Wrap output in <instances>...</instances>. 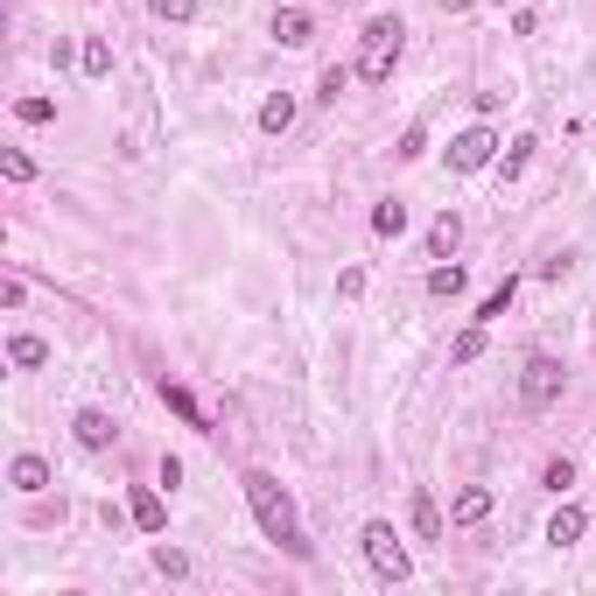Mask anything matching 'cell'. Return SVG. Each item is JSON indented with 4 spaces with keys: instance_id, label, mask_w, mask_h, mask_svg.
Masks as SVG:
<instances>
[{
    "instance_id": "cell-25",
    "label": "cell",
    "mask_w": 596,
    "mask_h": 596,
    "mask_svg": "<svg viewBox=\"0 0 596 596\" xmlns=\"http://www.w3.org/2000/svg\"><path fill=\"white\" fill-rule=\"evenodd\" d=\"M541 484H547V491H569V484H575V464H569V456H555V464L541 470Z\"/></svg>"
},
{
    "instance_id": "cell-1",
    "label": "cell",
    "mask_w": 596,
    "mask_h": 596,
    "mask_svg": "<svg viewBox=\"0 0 596 596\" xmlns=\"http://www.w3.org/2000/svg\"><path fill=\"white\" fill-rule=\"evenodd\" d=\"M246 505H252V519H260L267 541H281L295 561H309V541H302V527H295V498L267 470H246Z\"/></svg>"
},
{
    "instance_id": "cell-28",
    "label": "cell",
    "mask_w": 596,
    "mask_h": 596,
    "mask_svg": "<svg viewBox=\"0 0 596 596\" xmlns=\"http://www.w3.org/2000/svg\"><path fill=\"white\" fill-rule=\"evenodd\" d=\"M155 14H161V22H190V14H197V0H155Z\"/></svg>"
},
{
    "instance_id": "cell-26",
    "label": "cell",
    "mask_w": 596,
    "mask_h": 596,
    "mask_svg": "<svg viewBox=\"0 0 596 596\" xmlns=\"http://www.w3.org/2000/svg\"><path fill=\"white\" fill-rule=\"evenodd\" d=\"M393 155H400V161H422V155H428V133H422V127H407V133H400V147H393Z\"/></svg>"
},
{
    "instance_id": "cell-3",
    "label": "cell",
    "mask_w": 596,
    "mask_h": 596,
    "mask_svg": "<svg viewBox=\"0 0 596 596\" xmlns=\"http://www.w3.org/2000/svg\"><path fill=\"white\" fill-rule=\"evenodd\" d=\"M358 541H365V561H372V575H379V583H407V575H414L407 547H400V533L386 527V519H372Z\"/></svg>"
},
{
    "instance_id": "cell-22",
    "label": "cell",
    "mask_w": 596,
    "mask_h": 596,
    "mask_svg": "<svg viewBox=\"0 0 596 596\" xmlns=\"http://www.w3.org/2000/svg\"><path fill=\"white\" fill-rule=\"evenodd\" d=\"M14 119H22V127H50V119H56V99H14Z\"/></svg>"
},
{
    "instance_id": "cell-11",
    "label": "cell",
    "mask_w": 596,
    "mask_h": 596,
    "mask_svg": "<svg viewBox=\"0 0 596 596\" xmlns=\"http://www.w3.org/2000/svg\"><path fill=\"white\" fill-rule=\"evenodd\" d=\"M161 407L176 414V422H190V428H204V407H197V393H190V386H169L161 379Z\"/></svg>"
},
{
    "instance_id": "cell-9",
    "label": "cell",
    "mask_w": 596,
    "mask_h": 596,
    "mask_svg": "<svg viewBox=\"0 0 596 596\" xmlns=\"http://www.w3.org/2000/svg\"><path fill=\"white\" fill-rule=\"evenodd\" d=\"M583 533H589V513H583V505H561V513L547 519V541H555V547H575Z\"/></svg>"
},
{
    "instance_id": "cell-16",
    "label": "cell",
    "mask_w": 596,
    "mask_h": 596,
    "mask_svg": "<svg viewBox=\"0 0 596 596\" xmlns=\"http://www.w3.org/2000/svg\"><path fill=\"white\" fill-rule=\"evenodd\" d=\"M428 295H436V302H456V295H464V267H450V260H442L436 274H428Z\"/></svg>"
},
{
    "instance_id": "cell-21",
    "label": "cell",
    "mask_w": 596,
    "mask_h": 596,
    "mask_svg": "<svg viewBox=\"0 0 596 596\" xmlns=\"http://www.w3.org/2000/svg\"><path fill=\"white\" fill-rule=\"evenodd\" d=\"M527 161H533V133H519V141H513V147H505V155H498V176H505V183H513V176L527 169Z\"/></svg>"
},
{
    "instance_id": "cell-18",
    "label": "cell",
    "mask_w": 596,
    "mask_h": 596,
    "mask_svg": "<svg viewBox=\"0 0 596 596\" xmlns=\"http://www.w3.org/2000/svg\"><path fill=\"white\" fill-rule=\"evenodd\" d=\"M513 288H519V281H513V274H505V281H498V288H491V295H484V302H477V323H498V316H505V309H513Z\"/></svg>"
},
{
    "instance_id": "cell-29",
    "label": "cell",
    "mask_w": 596,
    "mask_h": 596,
    "mask_svg": "<svg viewBox=\"0 0 596 596\" xmlns=\"http://www.w3.org/2000/svg\"><path fill=\"white\" fill-rule=\"evenodd\" d=\"M477 351H484V331H464V337H456V365H470Z\"/></svg>"
},
{
    "instance_id": "cell-12",
    "label": "cell",
    "mask_w": 596,
    "mask_h": 596,
    "mask_svg": "<svg viewBox=\"0 0 596 596\" xmlns=\"http://www.w3.org/2000/svg\"><path fill=\"white\" fill-rule=\"evenodd\" d=\"M456 238H464V218H456V211H442L436 225H428V252H436V260H450V252H456Z\"/></svg>"
},
{
    "instance_id": "cell-6",
    "label": "cell",
    "mask_w": 596,
    "mask_h": 596,
    "mask_svg": "<svg viewBox=\"0 0 596 596\" xmlns=\"http://www.w3.org/2000/svg\"><path fill=\"white\" fill-rule=\"evenodd\" d=\"M127 519H133L141 533H161V527H169V505H161V491H155V484H141V491L127 498Z\"/></svg>"
},
{
    "instance_id": "cell-23",
    "label": "cell",
    "mask_w": 596,
    "mask_h": 596,
    "mask_svg": "<svg viewBox=\"0 0 596 596\" xmlns=\"http://www.w3.org/2000/svg\"><path fill=\"white\" fill-rule=\"evenodd\" d=\"M155 575L183 583V575H190V555H183V547H155Z\"/></svg>"
},
{
    "instance_id": "cell-15",
    "label": "cell",
    "mask_w": 596,
    "mask_h": 596,
    "mask_svg": "<svg viewBox=\"0 0 596 596\" xmlns=\"http://www.w3.org/2000/svg\"><path fill=\"white\" fill-rule=\"evenodd\" d=\"M372 232H379V238H400V232H407V204H400V197H386L379 211H372Z\"/></svg>"
},
{
    "instance_id": "cell-10",
    "label": "cell",
    "mask_w": 596,
    "mask_h": 596,
    "mask_svg": "<svg viewBox=\"0 0 596 596\" xmlns=\"http://www.w3.org/2000/svg\"><path fill=\"white\" fill-rule=\"evenodd\" d=\"M484 513H491V491H484V484H464V491H456V505H450L456 527H477Z\"/></svg>"
},
{
    "instance_id": "cell-4",
    "label": "cell",
    "mask_w": 596,
    "mask_h": 596,
    "mask_svg": "<svg viewBox=\"0 0 596 596\" xmlns=\"http://www.w3.org/2000/svg\"><path fill=\"white\" fill-rule=\"evenodd\" d=\"M561 386H569V372H561V358L533 351V358H527V372H519V400H527V407L541 414V407H555V400H561Z\"/></svg>"
},
{
    "instance_id": "cell-13",
    "label": "cell",
    "mask_w": 596,
    "mask_h": 596,
    "mask_svg": "<svg viewBox=\"0 0 596 596\" xmlns=\"http://www.w3.org/2000/svg\"><path fill=\"white\" fill-rule=\"evenodd\" d=\"M14 491H50V464H42V456H14Z\"/></svg>"
},
{
    "instance_id": "cell-20",
    "label": "cell",
    "mask_w": 596,
    "mask_h": 596,
    "mask_svg": "<svg viewBox=\"0 0 596 596\" xmlns=\"http://www.w3.org/2000/svg\"><path fill=\"white\" fill-rule=\"evenodd\" d=\"M8 358H14V365H22V372H36L42 358H50V345H42V337H28V331H22V337H14V345H8Z\"/></svg>"
},
{
    "instance_id": "cell-27",
    "label": "cell",
    "mask_w": 596,
    "mask_h": 596,
    "mask_svg": "<svg viewBox=\"0 0 596 596\" xmlns=\"http://www.w3.org/2000/svg\"><path fill=\"white\" fill-rule=\"evenodd\" d=\"M345 85H351V70L331 64V70H323V85H316V99H331V106H337V92H345Z\"/></svg>"
},
{
    "instance_id": "cell-14",
    "label": "cell",
    "mask_w": 596,
    "mask_h": 596,
    "mask_svg": "<svg viewBox=\"0 0 596 596\" xmlns=\"http://www.w3.org/2000/svg\"><path fill=\"white\" fill-rule=\"evenodd\" d=\"M288 127H295V99H288V92H274V99L260 106V133H288Z\"/></svg>"
},
{
    "instance_id": "cell-8",
    "label": "cell",
    "mask_w": 596,
    "mask_h": 596,
    "mask_svg": "<svg viewBox=\"0 0 596 596\" xmlns=\"http://www.w3.org/2000/svg\"><path fill=\"white\" fill-rule=\"evenodd\" d=\"M70 428H78V450H106V442H113V414L106 407H78V422H70Z\"/></svg>"
},
{
    "instance_id": "cell-7",
    "label": "cell",
    "mask_w": 596,
    "mask_h": 596,
    "mask_svg": "<svg viewBox=\"0 0 596 596\" xmlns=\"http://www.w3.org/2000/svg\"><path fill=\"white\" fill-rule=\"evenodd\" d=\"M309 36H316L309 8H281L274 14V42H281V50H309Z\"/></svg>"
},
{
    "instance_id": "cell-17",
    "label": "cell",
    "mask_w": 596,
    "mask_h": 596,
    "mask_svg": "<svg viewBox=\"0 0 596 596\" xmlns=\"http://www.w3.org/2000/svg\"><path fill=\"white\" fill-rule=\"evenodd\" d=\"M414 533H422V541H442V513H436L428 491H414Z\"/></svg>"
},
{
    "instance_id": "cell-2",
    "label": "cell",
    "mask_w": 596,
    "mask_h": 596,
    "mask_svg": "<svg viewBox=\"0 0 596 596\" xmlns=\"http://www.w3.org/2000/svg\"><path fill=\"white\" fill-rule=\"evenodd\" d=\"M400 36H407V28H400L393 14H372V22H365V36H358V78H365V85H386V78H393Z\"/></svg>"
},
{
    "instance_id": "cell-5",
    "label": "cell",
    "mask_w": 596,
    "mask_h": 596,
    "mask_svg": "<svg viewBox=\"0 0 596 596\" xmlns=\"http://www.w3.org/2000/svg\"><path fill=\"white\" fill-rule=\"evenodd\" d=\"M498 161V141H491V127H464L450 141V169L456 176H477V169H491Z\"/></svg>"
},
{
    "instance_id": "cell-19",
    "label": "cell",
    "mask_w": 596,
    "mask_h": 596,
    "mask_svg": "<svg viewBox=\"0 0 596 596\" xmlns=\"http://www.w3.org/2000/svg\"><path fill=\"white\" fill-rule=\"evenodd\" d=\"M78 64H85V78H106V70H113V50H106V36H85Z\"/></svg>"
},
{
    "instance_id": "cell-24",
    "label": "cell",
    "mask_w": 596,
    "mask_h": 596,
    "mask_svg": "<svg viewBox=\"0 0 596 596\" xmlns=\"http://www.w3.org/2000/svg\"><path fill=\"white\" fill-rule=\"evenodd\" d=\"M0 169H8V183H36V161H28L22 147H8V155H0Z\"/></svg>"
}]
</instances>
